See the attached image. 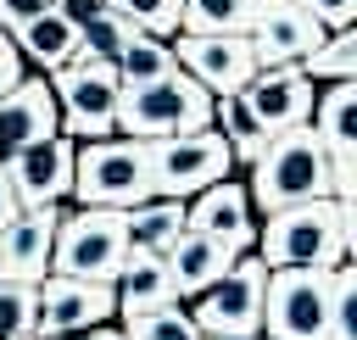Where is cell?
I'll return each mask as SVG.
<instances>
[{
    "label": "cell",
    "instance_id": "6da1fadb",
    "mask_svg": "<svg viewBox=\"0 0 357 340\" xmlns=\"http://www.w3.org/2000/svg\"><path fill=\"white\" fill-rule=\"evenodd\" d=\"M251 212H284L301 201H324L329 195V150L312 128H284L262 145V156L251 162Z\"/></svg>",
    "mask_w": 357,
    "mask_h": 340
},
{
    "label": "cell",
    "instance_id": "7a4b0ae2",
    "mask_svg": "<svg viewBox=\"0 0 357 340\" xmlns=\"http://www.w3.org/2000/svg\"><path fill=\"white\" fill-rule=\"evenodd\" d=\"M257 256L268 268H335L346 262V201H301L257 223Z\"/></svg>",
    "mask_w": 357,
    "mask_h": 340
},
{
    "label": "cell",
    "instance_id": "3957f363",
    "mask_svg": "<svg viewBox=\"0 0 357 340\" xmlns=\"http://www.w3.org/2000/svg\"><path fill=\"white\" fill-rule=\"evenodd\" d=\"M195 128H212V95L178 67L117 95L123 139H167V134H195Z\"/></svg>",
    "mask_w": 357,
    "mask_h": 340
},
{
    "label": "cell",
    "instance_id": "277c9868",
    "mask_svg": "<svg viewBox=\"0 0 357 340\" xmlns=\"http://www.w3.org/2000/svg\"><path fill=\"white\" fill-rule=\"evenodd\" d=\"M73 195L78 206H106V212H128L139 201H151V162H145V139H78L73 150Z\"/></svg>",
    "mask_w": 357,
    "mask_h": 340
},
{
    "label": "cell",
    "instance_id": "5b68a950",
    "mask_svg": "<svg viewBox=\"0 0 357 340\" xmlns=\"http://www.w3.org/2000/svg\"><path fill=\"white\" fill-rule=\"evenodd\" d=\"M50 78V95H56V117H61V134L67 139H106L117 134V61H100L89 50H73L67 67L45 72Z\"/></svg>",
    "mask_w": 357,
    "mask_h": 340
},
{
    "label": "cell",
    "instance_id": "8992f818",
    "mask_svg": "<svg viewBox=\"0 0 357 340\" xmlns=\"http://www.w3.org/2000/svg\"><path fill=\"white\" fill-rule=\"evenodd\" d=\"M128 262V240H123V212L106 206H78L61 212L56 223V245H50V273H73V279H100L112 284Z\"/></svg>",
    "mask_w": 357,
    "mask_h": 340
},
{
    "label": "cell",
    "instance_id": "52a82bcc",
    "mask_svg": "<svg viewBox=\"0 0 357 340\" xmlns=\"http://www.w3.org/2000/svg\"><path fill=\"white\" fill-rule=\"evenodd\" d=\"M145 162H151V195H167V201H190L206 184L229 178V167H234V156H229L218 128L145 139Z\"/></svg>",
    "mask_w": 357,
    "mask_h": 340
},
{
    "label": "cell",
    "instance_id": "ba28073f",
    "mask_svg": "<svg viewBox=\"0 0 357 340\" xmlns=\"http://www.w3.org/2000/svg\"><path fill=\"white\" fill-rule=\"evenodd\" d=\"M262 340H329V268H268Z\"/></svg>",
    "mask_w": 357,
    "mask_h": 340
},
{
    "label": "cell",
    "instance_id": "9c48e42d",
    "mask_svg": "<svg viewBox=\"0 0 357 340\" xmlns=\"http://www.w3.org/2000/svg\"><path fill=\"white\" fill-rule=\"evenodd\" d=\"M262 290H268V262L240 251L223 268V279L195 295L190 323L201 334H262Z\"/></svg>",
    "mask_w": 357,
    "mask_h": 340
},
{
    "label": "cell",
    "instance_id": "30bf717a",
    "mask_svg": "<svg viewBox=\"0 0 357 340\" xmlns=\"http://www.w3.org/2000/svg\"><path fill=\"white\" fill-rule=\"evenodd\" d=\"M117 318V290L100 279H73V273H45L33 284V334L73 340L84 329H100Z\"/></svg>",
    "mask_w": 357,
    "mask_h": 340
},
{
    "label": "cell",
    "instance_id": "8fae6325",
    "mask_svg": "<svg viewBox=\"0 0 357 340\" xmlns=\"http://www.w3.org/2000/svg\"><path fill=\"white\" fill-rule=\"evenodd\" d=\"M240 100H245V111L257 117L262 134H284V128H307L312 100H318V84L301 72V61L257 67V72L240 84Z\"/></svg>",
    "mask_w": 357,
    "mask_h": 340
},
{
    "label": "cell",
    "instance_id": "7c38bea8",
    "mask_svg": "<svg viewBox=\"0 0 357 340\" xmlns=\"http://www.w3.org/2000/svg\"><path fill=\"white\" fill-rule=\"evenodd\" d=\"M73 150L78 139L67 134H45L33 145H22L17 156H6V184L17 195V206H56L73 195Z\"/></svg>",
    "mask_w": 357,
    "mask_h": 340
},
{
    "label": "cell",
    "instance_id": "4fadbf2b",
    "mask_svg": "<svg viewBox=\"0 0 357 340\" xmlns=\"http://www.w3.org/2000/svg\"><path fill=\"white\" fill-rule=\"evenodd\" d=\"M167 45H173L178 72H190L212 100H218V95H234V89L257 72L245 33H173Z\"/></svg>",
    "mask_w": 357,
    "mask_h": 340
},
{
    "label": "cell",
    "instance_id": "5bb4252c",
    "mask_svg": "<svg viewBox=\"0 0 357 340\" xmlns=\"http://www.w3.org/2000/svg\"><path fill=\"white\" fill-rule=\"evenodd\" d=\"M318 39H324V28H318V22H312L296 0H257V6H251L245 45H251V61H257V67H284V61H301Z\"/></svg>",
    "mask_w": 357,
    "mask_h": 340
},
{
    "label": "cell",
    "instance_id": "9a60e30c",
    "mask_svg": "<svg viewBox=\"0 0 357 340\" xmlns=\"http://www.w3.org/2000/svg\"><path fill=\"white\" fill-rule=\"evenodd\" d=\"M56 223H61V201L56 206H22L0 229V279L6 284H39L50 273Z\"/></svg>",
    "mask_w": 357,
    "mask_h": 340
},
{
    "label": "cell",
    "instance_id": "2e32d148",
    "mask_svg": "<svg viewBox=\"0 0 357 340\" xmlns=\"http://www.w3.org/2000/svg\"><path fill=\"white\" fill-rule=\"evenodd\" d=\"M184 223L195 234L223 240L229 251H251L257 245V212H251V195H245L240 178H218L201 195H190L184 201Z\"/></svg>",
    "mask_w": 357,
    "mask_h": 340
},
{
    "label": "cell",
    "instance_id": "e0dca14e",
    "mask_svg": "<svg viewBox=\"0 0 357 340\" xmlns=\"http://www.w3.org/2000/svg\"><path fill=\"white\" fill-rule=\"evenodd\" d=\"M45 134H61V117H56V95H50V78H22L17 89L0 95V167L6 156H17L22 145L45 139Z\"/></svg>",
    "mask_w": 357,
    "mask_h": 340
},
{
    "label": "cell",
    "instance_id": "ac0fdd59",
    "mask_svg": "<svg viewBox=\"0 0 357 340\" xmlns=\"http://www.w3.org/2000/svg\"><path fill=\"white\" fill-rule=\"evenodd\" d=\"M234 256H240V251H229L223 240H212V234H195V229H184V234H178V245H173V251H167L162 262H167L173 295H178V301H184V295L195 301V295H201L206 284H218V279H223V268H229Z\"/></svg>",
    "mask_w": 357,
    "mask_h": 340
},
{
    "label": "cell",
    "instance_id": "d6986e66",
    "mask_svg": "<svg viewBox=\"0 0 357 340\" xmlns=\"http://www.w3.org/2000/svg\"><path fill=\"white\" fill-rule=\"evenodd\" d=\"M184 229H190L184 223V201H167V195H151V201L123 212V240H128L134 256H167Z\"/></svg>",
    "mask_w": 357,
    "mask_h": 340
},
{
    "label": "cell",
    "instance_id": "ffe728a7",
    "mask_svg": "<svg viewBox=\"0 0 357 340\" xmlns=\"http://www.w3.org/2000/svg\"><path fill=\"white\" fill-rule=\"evenodd\" d=\"M117 290V318H139V312H156V307H173V279H167V262L162 256H134L123 262V273L112 279Z\"/></svg>",
    "mask_w": 357,
    "mask_h": 340
},
{
    "label": "cell",
    "instance_id": "44dd1931",
    "mask_svg": "<svg viewBox=\"0 0 357 340\" xmlns=\"http://www.w3.org/2000/svg\"><path fill=\"white\" fill-rule=\"evenodd\" d=\"M312 134L324 139L329 156H357V78L324 84V95L312 100Z\"/></svg>",
    "mask_w": 357,
    "mask_h": 340
},
{
    "label": "cell",
    "instance_id": "7402d4cb",
    "mask_svg": "<svg viewBox=\"0 0 357 340\" xmlns=\"http://www.w3.org/2000/svg\"><path fill=\"white\" fill-rule=\"evenodd\" d=\"M11 45H17V56L33 61L39 72H56V67L73 61V50H78V28L50 6V11H39L33 22H22V28L11 33Z\"/></svg>",
    "mask_w": 357,
    "mask_h": 340
},
{
    "label": "cell",
    "instance_id": "603a6c76",
    "mask_svg": "<svg viewBox=\"0 0 357 340\" xmlns=\"http://www.w3.org/2000/svg\"><path fill=\"white\" fill-rule=\"evenodd\" d=\"M301 72H307L312 84L357 78V28H335V33H324V39L301 56Z\"/></svg>",
    "mask_w": 357,
    "mask_h": 340
},
{
    "label": "cell",
    "instance_id": "cb8c5ba5",
    "mask_svg": "<svg viewBox=\"0 0 357 340\" xmlns=\"http://www.w3.org/2000/svg\"><path fill=\"white\" fill-rule=\"evenodd\" d=\"M257 0H178V33H245Z\"/></svg>",
    "mask_w": 357,
    "mask_h": 340
},
{
    "label": "cell",
    "instance_id": "d4e9b609",
    "mask_svg": "<svg viewBox=\"0 0 357 340\" xmlns=\"http://www.w3.org/2000/svg\"><path fill=\"white\" fill-rule=\"evenodd\" d=\"M173 67H178V61H173V45H167V39L134 33V45L117 56V84L134 89V84H151V78H162V72H173Z\"/></svg>",
    "mask_w": 357,
    "mask_h": 340
},
{
    "label": "cell",
    "instance_id": "484cf974",
    "mask_svg": "<svg viewBox=\"0 0 357 340\" xmlns=\"http://www.w3.org/2000/svg\"><path fill=\"white\" fill-rule=\"evenodd\" d=\"M134 33H139V28H128V22L106 6V11H95V17L78 28V50H89V56H100V61H117V56L134 45Z\"/></svg>",
    "mask_w": 357,
    "mask_h": 340
},
{
    "label": "cell",
    "instance_id": "4316f807",
    "mask_svg": "<svg viewBox=\"0 0 357 340\" xmlns=\"http://www.w3.org/2000/svg\"><path fill=\"white\" fill-rule=\"evenodd\" d=\"M329 340H357V268H329Z\"/></svg>",
    "mask_w": 357,
    "mask_h": 340
},
{
    "label": "cell",
    "instance_id": "83f0119b",
    "mask_svg": "<svg viewBox=\"0 0 357 340\" xmlns=\"http://www.w3.org/2000/svg\"><path fill=\"white\" fill-rule=\"evenodd\" d=\"M123 334L128 340H201V329L190 323V307H156V312H139V318H123Z\"/></svg>",
    "mask_w": 357,
    "mask_h": 340
},
{
    "label": "cell",
    "instance_id": "f1b7e54d",
    "mask_svg": "<svg viewBox=\"0 0 357 340\" xmlns=\"http://www.w3.org/2000/svg\"><path fill=\"white\" fill-rule=\"evenodd\" d=\"M128 28L151 33V39H173L178 33V0H106Z\"/></svg>",
    "mask_w": 357,
    "mask_h": 340
},
{
    "label": "cell",
    "instance_id": "f546056e",
    "mask_svg": "<svg viewBox=\"0 0 357 340\" xmlns=\"http://www.w3.org/2000/svg\"><path fill=\"white\" fill-rule=\"evenodd\" d=\"M0 340H33V284H0Z\"/></svg>",
    "mask_w": 357,
    "mask_h": 340
},
{
    "label": "cell",
    "instance_id": "4dcf8cb0",
    "mask_svg": "<svg viewBox=\"0 0 357 340\" xmlns=\"http://www.w3.org/2000/svg\"><path fill=\"white\" fill-rule=\"evenodd\" d=\"M324 33H335V28H351L357 22V0H296Z\"/></svg>",
    "mask_w": 357,
    "mask_h": 340
},
{
    "label": "cell",
    "instance_id": "1f68e13d",
    "mask_svg": "<svg viewBox=\"0 0 357 340\" xmlns=\"http://www.w3.org/2000/svg\"><path fill=\"white\" fill-rule=\"evenodd\" d=\"M50 6H56V0H0V28H6V33H17L22 22H33V17H39V11H50Z\"/></svg>",
    "mask_w": 357,
    "mask_h": 340
},
{
    "label": "cell",
    "instance_id": "d6a6232c",
    "mask_svg": "<svg viewBox=\"0 0 357 340\" xmlns=\"http://www.w3.org/2000/svg\"><path fill=\"white\" fill-rule=\"evenodd\" d=\"M22 78H28V72H22V56H17V45H11V33L0 28V95H6V89H17Z\"/></svg>",
    "mask_w": 357,
    "mask_h": 340
},
{
    "label": "cell",
    "instance_id": "836d02e7",
    "mask_svg": "<svg viewBox=\"0 0 357 340\" xmlns=\"http://www.w3.org/2000/svg\"><path fill=\"white\" fill-rule=\"evenodd\" d=\"M56 11H61V17L73 22V28H84V22H89L95 11H106V0H56Z\"/></svg>",
    "mask_w": 357,
    "mask_h": 340
},
{
    "label": "cell",
    "instance_id": "e575fe53",
    "mask_svg": "<svg viewBox=\"0 0 357 340\" xmlns=\"http://www.w3.org/2000/svg\"><path fill=\"white\" fill-rule=\"evenodd\" d=\"M17 212H22V206H17V195H11V184H6V173H0V229H6Z\"/></svg>",
    "mask_w": 357,
    "mask_h": 340
},
{
    "label": "cell",
    "instance_id": "d590c367",
    "mask_svg": "<svg viewBox=\"0 0 357 340\" xmlns=\"http://www.w3.org/2000/svg\"><path fill=\"white\" fill-rule=\"evenodd\" d=\"M73 340H128V334L112 329V323H100V329H84V334H73Z\"/></svg>",
    "mask_w": 357,
    "mask_h": 340
},
{
    "label": "cell",
    "instance_id": "8d00e7d4",
    "mask_svg": "<svg viewBox=\"0 0 357 340\" xmlns=\"http://www.w3.org/2000/svg\"><path fill=\"white\" fill-rule=\"evenodd\" d=\"M201 340H257V334H201Z\"/></svg>",
    "mask_w": 357,
    "mask_h": 340
},
{
    "label": "cell",
    "instance_id": "74e56055",
    "mask_svg": "<svg viewBox=\"0 0 357 340\" xmlns=\"http://www.w3.org/2000/svg\"><path fill=\"white\" fill-rule=\"evenodd\" d=\"M33 340H56V334H33Z\"/></svg>",
    "mask_w": 357,
    "mask_h": 340
},
{
    "label": "cell",
    "instance_id": "f35d334b",
    "mask_svg": "<svg viewBox=\"0 0 357 340\" xmlns=\"http://www.w3.org/2000/svg\"><path fill=\"white\" fill-rule=\"evenodd\" d=\"M0 284H6V279H0Z\"/></svg>",
    "mask_w": 357,
    "mask_h": 340
},
{
    "label": "cell",
    "instance_id": "ab89813d",
    "mask_svg": "<svg viewBox=\"0 0 357 340\" xmlns=\"http://www.w3.org/2000/svg\"><path fill=\"white\" fill-rule=\"evenodd\" d=\"M257 340H262V334H257Z\"/></svg>",
    "mask_w": 357,
    "mask_h": 340
}]
</instances>
